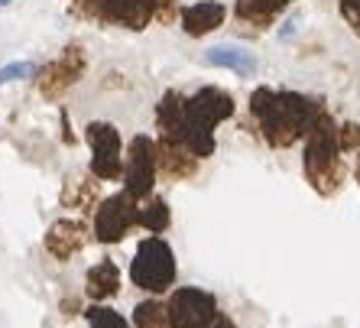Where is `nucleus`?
Masks as SVG:
<instances>
[{"label": "nucleus", "instance_id": "5", "mask_svg": "<svg viewBox=\"0 0 360 328\" xmlns=\"http://www.w3.org/2000/svg\"><path fill=\"white\" fill-rule=\"evenodd\" d=\"M88 144L94 150L91 169L98 179H114L120 176V137L110 124H91L88 127Z\"/></svg>", "mask_w": 360, "mask_h": 328}, {"label": "nucleus", "instance_id": "1", "mask_svg": "<svg viewBox=\"0 0 360 328\" xmlns=\"http://www.w3.org/2000/svg\"><path fill=\"white\" fill-rule=\"evenodd\" d=\"M253 114L260 120L263 134L273 146H285L292 144L302 130H309L319 118V111L311 108V101H305L302 94H289V92H269L260 88L250 98Z\"/></svg>", "mask_w": 360, "mask_h": 328}, {"label": "nucleus", "instance_id": "11", "mask_svg": "<svg viewBox=\"0 0 360 328\" xmlns=\"http://www.w3.org/2000/svg\"><path fill=\"white\" fill-rule=\"evenodd\" d=\"M84 225H78V221H59V225H52L49 237H46V247H49L59 260H65V257H72V253L78 251V247L84 244Z\"/></svg>", "mask_w": 360, "mask_h": 328}, {"label": "nucleus", "instance_id": "7", "mask_svg": "<svg viewBox=\"0 0 360 328\" xmlns=\"http://www.w3.org/2000/svg\"><path fill=\"white\" fill-rule=\"evenodd\" d=\"M140 221V211L134 205V192H124L117 198L101 205L98 211V237L101 241H120L130 227Z\"/></svg>", "mask_w": 360, "mask_h": 328}, {"label": "nucleus", "instance_id": "15", "mask_svg": "<svg viewBox=\"0 0 360 328\" xmlns=\"http://www.w3.org/2000/svg\"><path fill=\"white\" fill-rule=\"evenodd\" d=\"M169 309H162L160 303H143L136 309V328H166Z\"/></svg>", "mask_w": 360, "mask_h": 328}, {"label": "nucleus", "instance_id": "21", "mask_svg": "<svg viewBox=\"0 0 360 328\" xmlns=\"http://www.w3.org/2000/svg\"><path fill=\"white\" fill-rule=\"evenodd\" d=\"M7 4H13V0H0V7H7Z\"/></svg>", "mask_w": 360, "mask_h": 328}, {"label": "nucleus", "instance_id": "9", "mask_svg": "<svg viewBox=\"0 0 360 328\" xmlns=\"http://www.w3.org/2000/svg\"><path fill=\"white\" fill-rule=\"evenodd\" d=\"M156 7L153 0H104V13L101 17L114 20V23L127 26V30H143L153 20Z\"/></svg>", "mask_w": 360, "mask_h": 328}, {"label": "nucleus", "instance_id": "10", "mask_svg": "<svg viewBox=\"0 0 360 328\" xmlns=\"http://www.w3.org/2000/svg\"><path fill=\"white\" fill-rule=\"evenodd\" d=\"M182 23H185V33L188 36H205L224 23V7H221L218 0H201V4L185 7Z\"/></svg>", "mask_w": 360, "mask_h": 328}, {"label": "nucleus", "instance_id": "16", "mask_svg": "<svg viewBox=\"0 0 360 328\" xmlns=\"http://www.w3.org/2000/svg\"><path fill=\"white\" fill-rule=\"evenodd\" d=\"M140 225L150 227V231H162V227L169 225V208H166V202H153L150 208H143V211H140Z\"/></svg>", "mask_w": 360, "mask_h": 328}, {"label": "nucleus", "instance_id": "3", "mask_svg": "<svg viewBox=\"0 0 360 328\" xmlns=\"http://www.w3.org/2000/svg\"><path fill=\"white\" fill-rule=\"evenodd\" d=\"M218 315L214 296L201 293V289H179L169 303V322L172 328H205Z\"/></svg>", "mask_w": 360, "mask_h": 328}, {"label": "nucleus", "instance_id": "8", "mask_svg": "<svg viewBox=\"0 0 360 328\" xmlns=\"http://www.w3.org/2000/svg\"><path fill=\"white\" fill-rule=\"evenodd\" d=\"M188 111H192L195 118L205 120V124L218 127L224 118L234 114V101H231V94L221 92V88H201L195 98H188Z\"/></svg>", "mask_w": 360, "mask_h": 328}, {"label": "nucleus", "instance_id": "4", "mask_svg": "<svg viewBox=\"0 0 360 328\" xmlns=\"http://www.w3.org/2000/svg\"><path fill=\"white\" fill-rule=\"evenodd\" d=\"M82 72H84V52L78 49V46H68L59 56V62H52V65L42 68L39 92L46 94V98H59L62 92H68V88L82 78Z\"/></svg>", "mask_w": 360, "mask_h": 328}, {"label": "nucleus", "instance_id": "2", "mask_svg": "<svg viewBox=\"0 0 360 328\" xmlns=\"http://www.w3.org/2000/svg\"><path fill=\"white\" fill-rule=\"evenodd\" d=\"M134 279H136V286L150 289V293H160V289H166L176 279L172 251L162 244L160 237H150V241L140 244L136 260H134Z\"/></svg>", "mask_w": 360, "mask_h": 328}, {"label": "nucleus", "instance_id": "12", "mask_svg": "<svg viewBox=\"0 0 360 328\" xmlns=\"http://www.w3.org/2000/svg\"><path fill=\"white\" fill-rule=\"evenodd\" d=\"M208 65H221V68H231L237 75H253L257 72V59H253V52H243V49H234V46H214L208 49Z\"/></svg>", "mask_w": 360, "mask_h": 328}, {"label": "nucleus", "instance_id": "13", "mask_svg": "<svg viewBox=\"0 0 360 328\" xmlns=\"http://www.w3.org/2000/svg\"><path fill=\"white\" fill-rule=\"evenodd\" d=\"M289 0H237V17L250 26H269Z\"/></svg>", "mask_w": 360, "mask_h": 328}, {"label": "nucleus", "instance_id": "18", "mask_svg": "<svg viewBox=\"0 0 360 328\" xmlns=\"http://www.w3.org/2000/svg\"><path fill=\"white\" fill-rule=\"evenodd\" d=\"M33 75H36V65H33V62H10V65L0 68V84L20 82V78H33Z\"/></svg>", "mask_w": 360, "mask_h": 328}, {"label": "nucleus", "instance_id": "17", "mask_svg": "<svg viewBox=\"0 0 360 328\" xmlns=\"http://www.w3.org/2000/svg\"><path fill=\"white\" fill-rule=\"evenodd\" d=\"M88 319H91V328H127V322L120 319L117 312L101 309V305H94V309H88Z\"/></svg>", "mask_w": 360, "mask_h": 328}, {"label": "nucleus", "instance_id": "20", "mask_svg": "<svg viewBox=\"0 0 360 328\" xmlns=\"http://www.w3.org/2000/svg\"><path fill=\"white\" fill-rule=\"evenodd\" d=\"M218 328H234V325H231V322H221V325Z\"/></svg>", "mask_w": 360, "mask_h": 328}, {"label": "nucleus", "instance_id": "14", "mask_svg": "<svg viewBox=\"0 0 360 328\" xmlns=\"http://www.w3.org/2000/svg\"><path fill=\"white\" fill-rule=\"evenodd\" d=\"M120 286V277H117V267L110 260L98 263V267H91V273H88V293L94 296V299H104V296H114Z\"/></svg>", "mask_w": 360, "mask_h": 328}, {"label": "nucleus", "instance_id": "6", "mask_svg": "<svg viewBox=\"0 0 360 328\" xmlns=\"http://www.w3.org/2000/svg\"><path fill=\"white\" fill-rule=\"evenodd\" d=\"M156 166H160V150L153 146L150 137H136L130 146V169H127V192H134L136 198L153 189L156 179Z\"/></svg>", "mask_w": 360, "mask_h": 328}, {"label": "nucleus", "instance_id": "19", "mask_svg": "<svg viewBox=\"0 0 360 328\" xmlns=\"http://www.w3.org/2000/svg\"><path fill=\"white\" fill-rule=\"evenodd\" d=\"M341 13H344V20L360 33V0H341Z\"/></svg>", "mask_w": 360, "mask_h": 328}]
</instances>
